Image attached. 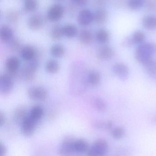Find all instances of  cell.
Here are the masks:
<instances>
[{
  "label": "cell",
  "instance_id": "1",
  "mask_svg": "<svg viewBox=\"0 0 156 156\" xmlns=\"http://www.w3.org/2000/svg\"><path fill=\"white\" fill-rule=\"evenodd\" d=\"M156 53V44L143 43L136 49L135 57L139 63L144 66L153 59L152 57Z\"/></svg>",
  "mask_w": 156,
  "mask_h": 156
},
{
  "label": "cell",
  "instance_id": "2",
  "mask_svg": "<svg viewBox=\"0 0 156 156\" xmlns=\"http://www.w3.org/2000/svg\"><path fill=\"white\" fill-rule=\"evenodd\" d=\"M39 66V61L35 58L29 61V63L23 66L21 71V76L22 79L27 82L34 80Z\"/></svg>",
  "mask_w": 156,
  "mask_h": 156
},
{
  "label": "cell",
  "instance_id": "3",
  "mask_svg": "<svg viewBox=\"0 0 156 156\" xmlns=\"http://www.w3.org/2000/svg\"><path fill=\"white\" fill-rule=\"evenodd\" d=\"M108 143L104 139L96 140L89 147L87 153L88 156H102L105 155L108 150Z\"/></svg>",
  "mask_w": 156,
  "mask_h": 156
},
{
  "label": "cell",
  "instance_id": "4",
  "mask_svg": "<svg viewBox=\"0 0 156 156\" xmlns=\"http://www.w3.org/2000/svg\"><path fill=\"white\" fill-rule=\"evenodd\" d=\"M75 139L73 136H67L64 137L58 149L59 154L63 156H67L73 154L75 152Z\"/></svg>",
  "mask_w": 156,
  "mask_h": 156
},
{
  "label": "cell",
  "instance_id": "5",
  "mask_svg": "<svg viewBox=\"0 0 156 156\" xmlns=\"http://www.w3.org/2000/svg\"><path fill=\"white\" fill-rule=\"evenodd\" d=\"M14 87L13 77L9 73L2 74L0 78V92L2 94H9Z\"/></svg>",
  "mask_w": 156,
  "mask_h": 156
},
{
  "label": "cell",
  "instance_id": "6",
  "mask_svg": "<svg viewBox=\"0 0 156 156\" xmlns=\"http://www.w3.org/2000/svg\"><path fill=\"white\" fill-rule=\"evenodd\" d=\"M64 12V9L62 5L54 4L50 7L47 12V19L54 22L59 21L63 17Z\"/></svg>",
  "mask_w": 156,
  "mask_h": 156
},
{
  "label": "cell",
  "instance_id": "7",
  "mask_svg": "<svg viewBox=\"0 0 156 156\" xmlns=\"http://www.w3.org/2000/svg\"><path fill=\"white\" fill-rule=\"evenodd\" d=\"M38 121L28 116L21 124V132L24 136L30 137L34 134Z\"/></svg>",
  "mask_w": 156,
  "mask_h": 156
},
{
  "label": "cell",
  "instance_id": "8",
  "mask_svg": "<svg viewBox=\"0 0 156 156\" xmlns=\"http://www.w3.org/2000/svg\"><path fill=\"white\" fill-rule=\"evenodd\" d=\"M29 97L35 101H43L47 98L48 93L47 90L41 87H33L28 90Z\"/></svg>",
  "mask_w": 156,
  "mask_h": 156
},
{
  "label": "cell",
  "instance_id": "9",
  "mask_svg": "<svg viewBox=\"0 0 156 156\" xmlns=\"http://www.w3.org/2000/svg\"><path fill=\"white\" fill-rule=\"evenodd\" d=\"M77 22L81 26H89L94 22V14L90 10L83 9L78 13Z\"/></svg>",
  "mask_w": 156,
  "mask_h": 156
},
{
  "label": "cell",
  "instance_id": "10",
  "mask_svg": "<svg viewBox=\"0 0 156 156\" xmlns=\"http://www.w3.org/2000/svg\"><path fill=\"white\" fill-rule=\"evenodd\" d=\"M112 71L122 81H126L129 76V69L126 65L116 63L112 67Z\"/></svg>",
  "mask_w": 156,
  "mask_h": 156
},
{
  "label": "cell",
  "instance_id": "11",
  "mask_svg": "<svg viewBox=\"0 0 156 156\" xmlns=\"http://www.w3.org/2000/svg\"><path fill=\"white\" fill-rule=\"evenodd\" d=\"M20 60L16 56H10L6 60V67L9 74L13 77L20 68Z\"/></svg>",
  "mask_w": 156,
  "mask_h": 156
},
{
  "label": "cell",
  "instance_id": "12",
  "mask_svg": "<svg viewBox=\"0 0 156 156\" xmlns=\"http://www.w3.org/2000/svg\"><path fill=\"white\" fill-rule=\"evenodd\" d=\"M37 54L36 49L31 45H26L21 50V56L24 61H31L35 58Z\"/></svg>",
  "mask_w": 156,
  "mask_h": 156
},
{
  "label": "cell",
  "instance_id": "13",
  "mask_svg": "<svg viewBox=\"0 0 156 156\" xmlns=\"http://www.w3.org/2000/svg\"><path fill=\"white\" fill-rule=\"evenodd\" d=\"M44 20L42 16L34 15L28 20V26L32 30H38L42 28L44 24Z\"/></svg>",
  "mask_w": 156,
  "mask_h": 156
},
{
  "label": "cell",
  "instance_id": "14",
  "mask_svg": "<svg viewBox=\"0 0 156 156\" xmlns=\"http://www.w3.org/2000/svg\"><path fill=\"white\" fill-rule=\"evenodd\" d=\"M115 54L114 49L110 46H106L101 48L98 52L97 57L101 60L112 59Z\"/></svg>",
  "mask_w": 156,
  "mask_h": 156
},
{
  "label": "cell",
  "instance_id": "15",
  "mask_svg": "<svg viewBox=\"0 0 156 156\" xmlns=\"http://www.w3.org/2000/svg\"><path fill=\"white\" fill-rule=\"evenodd\" d=\"M0 37L4 42H9L14 37L12 29L6 25L2 26L0 30Z\"/></svg>",
  "mask_w": 156,
  "mask_h": 156
},
{
  "label": "cell",
  "instance_id": "16",
  "mask_svg": "<svg viewBox=\"0 0 156 156\" xmlns=\"http://www.w3.org/2000/svg\"><path fill=\"white\" fill-rule=\"evenodd\" d=\"M90 146L88 142L83 139L75 140L74 142V149L76 152L79 153H87Z\"/></svg>",
  "mask_w": 156,
  "mask_h": 156
},
{
  "label": "cell",
  "instance_id": "17",
  "mask_svg": "<svg viewBox=\"0 0 156 156\" xmlns=\"http://www.w3.org/2000/svg\"><path fill=\"white\" fill-rule=\"evenodd\" d=\"M64 36L72 39L74 38L78 33V30L75 25L72 24H66L62 27Z\"/></svg>",
  "mask_w": 156,
  "mask_h": 156
},
{
  "label": "cell",
  "instance_id": "18",
  "mask_svg": "<svg viewBox=\"0 0 156 156\" xmlns=\"http://www.w3.org/2000/svg\"><path fill=\"white\" fill-rule=\"evenodd\" d=\"M97 41L100 44H106L108 42L110 39V34L107 30L100 29L96 34Z\"/></svg>",
  "mask_w": 156,
  "mask_h": 156
},
{
  "label": "cell",
  "instance_id": "19",
  "mask_svg": "<svg viewBox=\"0 0 156 156\" xmlns=\"http://www.w3.org/2000/svg\"><path fill=\"white\" fill-rule=\"evenodd\" d=\"M65 48L62 44H54L50 49L51 55L55 58H60L63 57L65 53Z\"/></svg>",
  "mask_w": 156,
  "mask_h": 156
},
{
  "label": "cell",
  "instance_id": "20",
  "mask_svg": "<svg viewBox=\"0 0 156 156\" xmlns=\"http://www.w3.org/2000/svg\"><path fill=\"white\" fill-rule=\"evenodd\" d=\"M144 66L147 74L152 80L156 81V61L152 59Z\"/></svg>",
  "mask_w": 156,
  "mask_h": 156
},
{
  "label": "cell",
  "instance_id": "21",
  "mask_svg": "<svg viewBox=\"0 0 156 156\" xmlns=\"http://www.w3.org/2000/svg\"><path fill=\"white\" fill-rule=\"evenodd\" d=\"M94 14V22L97 24H104L108 19L107 12L102 9L97 10Z\"/></svg>",
  "mask_w": 156,
  "mask_h": 156
},
{
  "label": "cell",
  "instance_id": "22",
  "mask_svg": "<svg viewBox=\"0 0 156 156\" xmlns=\"http://www.w3.org/2000/svg\"><path fill=\"white\" fill-rule=\"evenodd\" d=\"M142 24L147 30H156V17L151 15L145 16L142 19Z\"/></svg>",
  "mask_w": 156,
  "mask_h": 156
},
{
  "label": "cell",
  "instance_id": "23",
  "mask_svg": "<svg viewBox=\"0 0 156 156\" xmlns=\"http://www.w3.org/2000/svg\"><path fill=\"white\" fill-rule=\"evenodd\" d=\"M44 115V109L40 105L34 106L30 111V116L32 118L36 121H39Z\"/></svg>",
  "mask_w": 156,
  "mask_h": 156
},
{
  "label": "cell",
  "instance_id": "24",
  "mask_svg": "<svg viewBox=\"0 0 156 156\" xmlns=\"http://www.w3.org/2000/svg\"><path fill=\"white\" fill-rule=\"evenodd\" d=\"M79 39L80 41L83 44H88L93 41L94 36L91 31L83 30L79 34Z\"/></svg>",
  "mask_w": 156,
  "mask_h": 156
},
{
  "label": "cell",
  "instance_id": "25",
  "mask_svg": "<svg viewBox=\"0 0 156 156\" xmlns=\"http://www.w3.org/2000/svg\"><path fill=\"white\" fill-rule=\"evenodd\" d=\"M50 37L54 41L61 40L64 36L62 27L60 25H55L53 26L50 31Z\"/></svg>",
  "mask_w": 156,
  "mask_h": 156
},
{
  "label": "cell",
  "instance_id": "26",
  "mask_svg": "<svg viewBox=\"0 0 156 156\" xmlns=\"http://www.w3.org/2000/svg\"><path fill=\"white\" fill-rule=\"evenodd\" d=\"M101 81L100 74L95 71H92L87 75V82L93 86H97Z\"/></svg>",
  "mask_w": 156,
  "mask_h": 156
},
{
  "label": "cell",
  "instance_id": "27",
  "mask_svg": "<svg viewBox=\"0 0 156 156\" xmlns=\"http://www.w3.org/2000/svg\"><path fill=\"white\" fill-rule=\"evenodd\" d=\"M28 116L26 114V111L22 107H19L15 110L14 113V119L17 123L21 124Z\"/></svg>",
  "mask_w": 156,
  "mask_h": 156
},
{
  "label": "cell",
  "instance_id": "28",
  "mask_svg": "<svg viewBox=\"0 0 156 156\" xmlns=\"http://www.w3.org/2000/svg\"><path fill=\"white\" fill-rule=\"evenodd\" d=\"M60 68V65L56 60H49L46 63L45 69L49 73L55 74L57 73Z\"/></svg>",
  "mask_w": 156,
  "mask_h": 156
},
{
  "label": "cell",
  "instance_id": "29",
  "mask_svg": "<svg viewBox=\"0 0 156 156\" xmlns=\"http://www.w3.org/2000/svg\"><path fill=\"white\" fill-rule=\"evenodd\" d=\"M146 1V0H128V6L131 10H138L145 5Z\"/></svg>",
  "mask_w": 156,
  "mask_h": 156
},
{
  "label": "cell",
  "instance_id": "30",
  "mask_svg": "<svg viewBox=\"0 0 156 156\" xmlns=\"http://www.w3.org/2000/svg\"><path fill=\"white\" fill-rule=\"evenodd\" d=\"M39 3L37 0H25L24 9L26 11L32 12L38 9Z\"/></svg>",
  "mask_w": 156,
  "mask_h": 156
},
{
  "label": "cell",
  "instance_id": "31",
  "mask_svg": "<svg viewBox=\"0 0 156 156\" xmlns=\"http://www.w3.org/2000/svg\"><path fill=\"white\" fill-rule=\"evenodd\" d=\"M94 105L95 109L98 112H105L107 108L106 102L99 98H95L94 101Z\"/></svg>",
  "mask_w": 156,
  "mask_h": 156
},
{
  "label": "cell",
  "instance_id": "32",
  "mask_svg": "<svg viewBox=\"0 0 156 156\" xmlns=\"http://www.w3.org/2000/svg\"><path fill=\"white\" fill-rule=\"evenodd\" d=\"M134 44H139L143 43L145 41V35L143 32L140 30L135 31L131 36Z\"/></svg>",
  "mask_w": 156,
  "mask_h": 156
},
{
  "label": "cell",
  "instance_id": "33",
  "mask_svg": "<svg viewBox=\"0 0 156 156\" xmlns=\"http://www.w3.org/2000/svg\"><path fill=\"white\" fill-rule=\"evenodd\" d=\"M125 135L126 130L122 127H117L112 129V136L115 139H121L125 136Z\"/></svg>",
  "mask_w": 156,
  "mask_h": 156
},
{
  "label": "cell",
  "instance_id": "34",
  "mask_svg": "<svg viewBox=\"0 0 156 156\" xmlns=\"http://www.w3.org/2000/svg\"><path fill=\"white\" fill-rule=\"evenodd\" d=\"M8 43L9 44V49L12 51H17L20 49L21 46L20 41L18 38L15 37Z\"/></svg>",
  "mask_w": 156,
  "mask_h": 156
},
{
  "label": "cell",
  "instance_id": "35",
  "mask_svg": "<svg viewBox=\"0 0 156 156\" xmlns=\"http://www.w3.org/2000/svg\"><path fill=\"white\" fill-rule=\"evenodd\" d=\"M19 14L17 12H11L8 15V20L10 22L16 23L19 19Z\"/></svg>",
  "mask_w": 156,
  "mask_h": 156
},
{
  "label": "cell",
  "instance_id": "36",
  "mask_svg": "<svg viewBox=\"0 0 156 156\" xmlns=\"http://www.w3.org/2000/svg\"><path fill=\"white\" fill-rule=\"evenodd\" d=\"M145 4L149 10L154 11L156 9V0H146Z\"/></svg>",
  "mask_w": 156,
  "mask_h": 156
},
{
  "label": "cell",
  "instance_id": "37",
  "mask_svg": "<svg viewBox=\"0 0 156 156\" xmlns=\"http://www.w3.org/2000/svg\"><path fill=\"white\" fill-rule=\"evenodd\" d=\"M71 2L75 6L84 7L88 3V0H71Z\"/></svg>",
  "mask_w": 156,
  "mask_h": 156
},
{
  "label": "cell",
  "instance_id": "38",
  "mask_svg": "<svg viewBox=\"0 0 156 156\" xmlns=\"http://www.w3.org/2000/svg\"><path fill=\"white\" fill-rule=\"evenodd\" d=\"M134 44L131 37H126L122 41V45L126 48H129Z\"/></svg>",
  "mask_w": 156,
  "mask_h": 156
},
{
  "label": "cell",
  "instance_id": "39",
  "mask_svg": "<svg viewBox=\"0 0 156 156\" xmlns=\"http://www.w3.org/2000/svg\"><path fill=\"white\" fill-rule=\"evenodd\" d=\"M7 151L6 146L2 143H0V156H5L7 153Z\"/></svg>",
  "mask_w": 156,
  "mask_h": 156
},
{
  "label": "cell",
  "instance_id": "40",
  "mask_svg": "<svg viewBox=\"0 0 156 156\" xmlns=\"http://www.w3.org/2000/svg\"><path fill=\"white\" fill-rule=\"evenodd\" d=\"M5 121H6V117L4 113L2 112L0 113V126H2L4 124H5Z\"/></svg>",
  "mask_w": 156,
  "mask_h": 156
},
{
  "label": "cell",
  "instance_id": "41",
  "mask_svg": "<svg viewBox=\"0 0 156 156\" xmlns=\"http://www.w3.org/2000/svg\"><path fill=\"white\" fill-rule=\"evenodd\" d=\"M95 1L98 5L102 6L106 3L107 0H95Z\"/></svg>",
  "mask_w": 156,
  "mask_h": 156
},
{
  "label": "cell",
  "instance_id": "42",
  "mask_svg": "<svg viewBox=\"0 0 156 156\" xmlns=\"http://www.w3.org/2000/svg\"><path fill=\"white\" fill-rule=\"evenodd\" d=\"M57 1H63V0H57Z\"/></svg>",
  "mask_w": 156,
  "mask_h": 156
}]
</instances>
